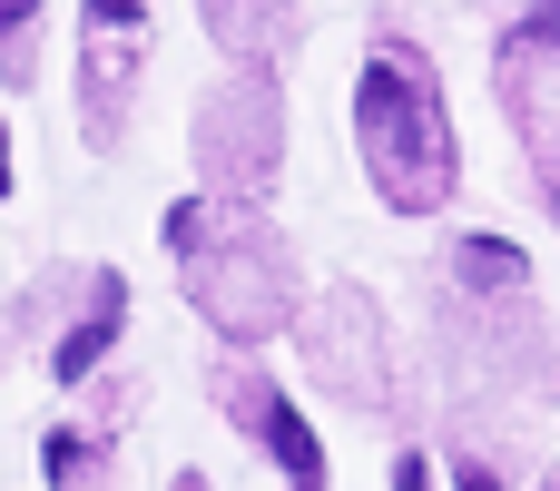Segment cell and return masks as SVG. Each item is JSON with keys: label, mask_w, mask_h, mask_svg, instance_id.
I'll return each mask as SVG.
<instances>
[{"label": "cell", "mask_w": 560, "mask_h": 491, "mask_svg": "<svg viewBox=\"0 0 560 491\" xmlns=\"http://www.w3.org/2000/svg\"><path fill=\"white\" fill-rule=\"evenodd\" d=\"M167 256H177L187 305H197L236 354L266 344V335H285L295 305H305L295 246H285V236L266 226V207H246V197H177V207H167Z\"/></svg>", "instance_id": "1"}, {"label": "cell", "mask_w": 560, "mask_h": 491, "mask_svg": "<svg viewBox=\"0 0 560 491\" xmlns=\"http://www.w3.org/2000/svg\"><path fill=\"white\" fill-rule=\"evenodd\" d=\"M354 148H364V177L394 217H443L453 187H463V148H453V108H443V79L433 59L404 39V30H374L364 49V79H354Z\"/></svg>", "instance_id": "2"}, {"label": "cell", "mask_w": 560, "mask_h": 491, "mask_svg": "<svg viewBox=\"0 0 560 491\" xmlns=\"http://www.w3.org/2000/svg\"><path fill=\"white\" fill-rule=\"evenodd\" d=\"M285 335H295V354H305V384H315L335 413H354V423H394V404H404V364H394V325H384V305H374L364 285H325V295H305Z\"/></svg>", "instance_id": "3"}, {"label": "cell", "mask_w": 560, "mask_h": 491, "mask_svg": "<svg viewBox=\"0 0 560 491\" xmlns=\"http://www.w3.org/2000/svg\"><path fill=\"white\" fill-rule=\"evenodd\" d=\"M187 148H197L207 197L266 207V187H276V167H285V98H276V79H266V69H236L226 89H207L197 118H187Z\"/></svg>", "instance_id": "4"}, {"label": "cell", "mask_w": 560, "mask_h": 491, "mask_svg": "<svg viewBox=\"0 0 560 491\" xmlns=\"http://www.w3.org/2000/svg\"><path fill=\"white\" fill-rule=\"evenodd\" d=\"M138 69H148V0H89L79 10V138L89 148H128Z\"/></svg>", "instance_id": "5"}, {"label": "cell", "mask_w": 560, "mask_h": 491, "mask_svg": "<svg viewBox=\"0 0 560 491\" xmlns=\"http://www.w3.org/2000/svg\"><path fill=\"white\" fill-rule=\"evenodd\" d=\"M492 89H502V118L532 148V167H560V0H532L492 39Z\"/></svg>", "instance_id": "6"}, {"label": "cell", "mask_w": 560, "mask_h": 491, "mask_svg": "<svg viewBox=\"0 0 560 491\" xmlns=\"http://www.w3.org/2000/svg\"><path fill=\"white\" fill-rule=\"evenodd\" d=\"M207 394H217V413H226V423H236V433H246L295 491H325V443H315V423L285 404V384H266L246 354H226V364L207 374Z\"/></svg>", "instance_id": "7"}, {"label": "cell", "mask_w": 560, "mask_h": 491, "mask_svg": "<svg viewBox=\"0 0 560 491\" xmlns=\"http://www.w3.org/2000/svg\"><path fill=\"white\" fill-rule=\"evenodd\" d=\"M118 325H128V285H118L108 266H79V276H69V315L49 325V374H59V384H89V374L108 364Z\"/></svg>", "instance_id": "8"}, {"label": "cell", "mask_w": 560, "mask_h": 491, "mask_svg": "<svg viewBox=\"0 0 560 491\" xmlns=\"http://www.w3.org/2000/svg\"><path fill=\"white\" fill-rule=\"evenodd\" d=\"M197 10H207V39H217L236 69H266V79H276V59H285L295 30H305L295 0H197Z\"/></svg>", "instance_id": "9"}, {"label": "cell", "mask_w": 560, "mask_h": 491, "mask_svg": "<svg viewBox=\"0 0 560 491\" xmlns=\"http://www.w3.org/2000/svg\"><path fill=\"white\" fill-rule=\"evenodd\" d=\"M443 295H472V305H502V295H532V266L512 236H453V266H443Z\"/></svg>", "instance_id": "10"}, {"label": "cell", "mask_w": 560, "mask_h": 491, "mask_svg": "<svg viewBox=\"0 0 560 491\" xmlns=\"http://www.w3.org/2000/svg\"><path fill=\"white\" fill-rule=\"evenodd\" d=\"M39 463H49V482H59V491H118V453H108L89 423H59Z\"/></svg>", "instance_id": "11"}, {"label": "cell", "mask_w": 560, "mask_h": 491, "mask_svg": "<svg viewBox=\"0 0 560 491\" xmlns=\"http://www.w3.org/2000/svg\"><path fill=\"white\" fill-rule=\"evenodd\" d=\"M30 20H39V0H0V79H20V89H30V59H39Z\"/></svg>", "instance_id": "12"}, {"label": "cell", "mask_w": 560, "mask_h": 491, "mask_svg": "<svg viewBox=\"0 0 560 491\" xmlns=\"http://www.w3.org/2000/svg\"><path fill=\"white\" fill-rule=\"evenodd\" d=\"M394 491H433V463H423V453H404V463H394Z\"/></svg>", "instance_id": "13"}, {"label": "cell", "mask_w": 560, "mask_h": 491, "mask_svg": "<svg viewBox=\"0 0 560 491\" xmlns=\"http://www.w3.org/2000/svg\"><path fill=\"white\" fill-rule=\"evenodd\" d=\"M541 207H551V217H560V167H541Z\"/></svg>", "instance_id": "14"}, {"label": "cell", "mask_w": 560, "mask_h": 491, "mask_svg": "<svg viewBox=\"0 0 560 491\" xmlns=\"http://www.w3.org/2000/svg\"><path fill=\"white\" fill-rule=\"evenodd\" d=\"M0 187H10V128H0Z\"/></svg>", "instance_id": "15"}, {"label": "cell", "mask_w": 560, "mask_h": 491, "mask_svg": "<svg viewBox=\"0 0 560 491\" xmlns=\"http://www.w3.org/2000/svg\"><path fill=\"white\" fill-rule=\"evenodd\" d=\"M167 491H207V482H197V472H177V482H167Z\"/></svg>", "instance_id": "16"}, {"label": "cell", "mask_w": 560, "mask_h": 491, "mask_svg": "<svg viewBox=\"0 0 560 491\" xmlns=\"http://www.w3.org/2000/svg\"><path fill=\"white\" fill-rule=\"evenodd\" d=\"M541 491H560V463H551V482H541Z\"/></svg>", "instance_id": "17"}]
</instances>
